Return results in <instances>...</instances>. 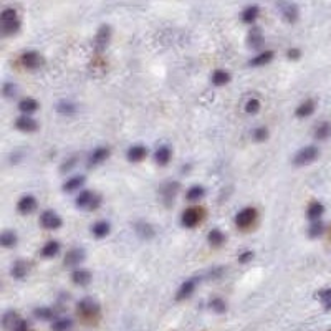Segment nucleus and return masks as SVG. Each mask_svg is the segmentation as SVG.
Instances as JSON below:
<instances>
[{"label":"nucleus","instance_id":"f257e3e1","mask_svg":"<svg viewBox=\"0 0 331 331\" xmlns=\"http://www.w3.org/2000/svg\"><path fill=\"white\" fill-rule=\"evenodd\" d=\"M0 30L2 35H14L20 30V20L15 9H3L0 14Z\"/></svg>","mask_w":331,"mask_h":331},{"label":"nucleus","instance_id":"f03ea898","mask_svg":"<svg viewBox=\"0 0 331 331\" xmlns=\"http://www.w3.org/2000/svg\"><path fill=\"white\" fill-rule=\"evenodd\" d=\"M99 204H101V197L91 191H82L75 200V205L78 209H90V211L98 209Z\"/></svg>","mask_w":331,"mask_h":331},{"label":"nucleus","instance_id":"7ed1b4c3","mask_svg":"<svg viewBox=\"0 0 331 331\" xmlns=\"http://www.w3.org/2000/svg\"><path fill=\"white\" fill-rule=\"evenodd\" d=\"M318 154H320V149H318L316 146H305L293 156V164L295 166L312 164L313 161L318 157Z\"/></svg>","mask_w":331,"mask_h":331},{"label":"nucleus","instance_id":"20e7f679","mask_svg":"<svg viewBox=\"0 0 331 331\" xmlns=\"http://www.w3.org/2000/svg\"><path fill=\"white\" fill-rule=\"evenodd\" d=\"M20 63H22L27 70H37V68H40L43 65V56L40 55L38 51L30 50V51L22 53V56H20Z\"/></svg>","mask_w":331,"mask_h":331},{"label":"nucleus","instance_id":"39448f33","mask_svg":"<svg viewBox=\"0 0 331 331\" xmlns=\"http://www.w3.org/2000/svg\"><path fill=\"white\" fill-rule=\"evenodd\" d=\"M40 224H42L43 229L47 230H56L62 227V217L58 215L55 211H45L42 212V215H40Z\"/></svg>","mask_w":331,"mask_h":331},{"label":"nucleus","instance_id":"423d86ee","mask_svg":"<svg viewBox=\"0 0 331 331\" xmlns=\"http://www.w3.org/2000/svg\"><path fill=\"white\" fill-rule=\"evenodd\" d=\"M84 258H86V252L83 248H71L66 252V255L63 258V265L66 268H73L78 267L80 264H83Z\"/></svg>","mask_w":331,"mask_h":331},{"label":"nucleus","instance_id":"0eeeda50","mask_svg":"<svg viewBox=\"0 0 331 331\" xmlns=\"http://www.w3.org/2000/svg\"><path fill=\"white\" fill-rule=\"evenodd\" d=\"M255 219H257V211H255V209H253V207H245L235 215V224H237V227H240V229H247V227H250V225L253 224V222H255Z\"/></svg>","mask_w":331,"mask_h":331},{"label":"nucleus","instance_id":"6e6552de","mask_svg":"<svg viewBox=\"0 0 331 331\" xmlns=\"http://www.w3.org/2000/svg\"><path fill=\"white\" fill-rule=\"evenodd\" d=\"M111 40V27L110 25H101L98 30V33H96L95 37V48L98 53H101V51L106 50L108 43H110Z\"/></svg>","mask_w":331,"mask_h":331},{"label":"nucleus","instance_id":"1a4fd4ad","mask_svg":"<svg viewBox=\"0 0 331 331\" xmlns=\"http://www.w3.org/2000/svg\"><path fill=\"white\" fill-rule=\"evenodd\" d=\"M78 313L83 316H95L99 313V305L96 300H93L91 297H86L83 300L78 301Z\"/></svg>","mask_w":331,"mask_h":331},{"label":"nucleus","instance_id":"9d476101","mask_svg":"<svg viewBox=\"0 0 331 331\" xmlns=\"http://www.w3.org/2000/svg\"><path fill=\"white\" fill-rule=\"evenodd\" d=\"M200 209L197 207H191V209H185V211L182 212V217H181V222H182L184 227L187 229H194L197 224H199L200 220Z\"/></svg>","mask_w":331,"mask_h":331},{"label":"nucleus","instance_id":"9b49d317","mask_svg":"<svg viewBox=\"0 0 331 331\" xmlns=\"http://www.w3.org/2000/svg\"><path fill=\"white\" fill-rule=\"evenodd\" d=\"M278 9H280L281 15L288 23H295L298 20V15H300V10H298L297 3H278Z\"/></svg>","mask_w":331,"mask_h":331},{"label":"nucleus","instance_id":"f8f14e48","mask_svg":"<svg viewBox=\"0 0 331 331\" xmlns=\"http://www.w3.org/2000/svg\"><path fill=\"white\" fill-rule=\"evenodd\" d=\"M110 154H111L110 148H103V146L96 148L90 154V157H88V167H93V166H98V164L104 163V161L110 157Z\"/></svg>","mask_w":331,"mask_h":331},{"label":"nucleus","instance_id":"ddd939ff","mask_svg":"<svg viewBox=\"0 0 331 331\" xmlns=\"http://www.w3.org/2000/svg\"><path fill=\"white\" fill-rule=\"evenodd\" d=\"M15 128L22 132H33L38 129V123L33 118H30V116H20L15 121Z\"/></svg>","mask_w":331,"mask_h":331},{"label":"nucleus","instance_id":"4468645a","mask_svg":"<svg viewBox=\"0 0 331 331\" xmlns=\"http://www.w3.org/2000/svg\"><path fill=\"white\" fill-rule=\"evenodd\" d=\"M146 156H148V148L143 146V144H134V146L129 148L126 152V157L129 163H139V161H143Z\"/></svg>","mask_w":331,"mask_h":331},{"label":"nucleus","instance_id":"2eb2a0df","mask_svg":"<svg viewBox=\"0 0 331 331\" xmlns=\"http://www.w3.org/2000/svg\"><path fill=\"white\" fill-rule=\"evenodd\" d=\"M196 285H197V278H189V280H185L182 285L179 286V290H177L176 293V300H185V298H189L191 295L194 293V290H196Z\"/></svg>","mask_w":331,"mask_h":331},{"label":"nucleus","instance_id":"dca6fc26","mask_svg":"<svg viewBox=\"0 0 331 331\" xmlns=\"http://www.w3.org/2000/svg\"><path fill=\"white\" fill-rule=\"evenodd\" d=\"M177 191H179V182H167L161 187V194H163V197H164L166 205H171L174 202V197H176Z\"/></svg>","mask_w":331,"mask_h":331},{"label":"nucleus","instance_id":"f3484780","mask_svg":"<svg viewBox=\"0 0 331 331\" xmlns=\"http://www.w3.org/2000/svg\"><path fill=\"white\" fill-rule=\"evenodd\" d=\"M37 209V199L33 196H23L17 204V211L20 214H32Z\"/></svg>","mask_w":331,"mask_h":331},{"label":"nucleus","instance_id":"a211bd4d","mask_svg":"<svg viewBox=\"0 0 331 331\" xmlns=\"http://www.w3.org/2000/svg\"><path fill=\"white\" fill-rule=\"evenodd\" d=\"M28 270H30V264H28L27 260H17L14 265H12V277L17 278V280H23V278L27 277Z\"/></svg>","mask_w":331,"mask_h":331},{"label":"nucleus","instance_id":"6ab92c4d","mask_svg":"<svg viewBox=\"0 0 331 331\" xmlns=\"http://www.w3.org/2000/svg\"><path fill=\"white\" fill-rule=\"evenodd\" d=\"M91 278H93L91 273L88 272V270H84V268H78V270H75V272L71 273V280H73V283L78 285V286L90 285Z\"/></svg>","mask_w":331,"mask_h":331},{"label":"nucleus","instance_id":"aec40b11","mask_svg":"<svg viewBox=\"0 0 331 331\" xmlns=\"http://www.w3.org/2000/svg\"><path fill=\"white\" fill-rule=\"evenodd\" d=\"M258 15H260V7H258V5H248V7H245V9H244L240 17H242V22H244V23L252 25V23L258 18Z\"/></svg>","mask_w":331,"mask_h":331},{"label":"nucleus","instance_id":"412c9836","mask_svg":"<svg viewBox=\"0 0 331 331\" xmlns=\"http://www.w3.org/2000/svg\"><path fill=\"white\" fill-rule=\"evenodd\" d=\"M171 156H172L171 148H169V146H159L156 149V152H154V161H156V164L166 166V164H169V161H171Z\"/></svg>","mask_w":331,"mask_h":331},{"label":"nucleus","instance_id":"4be33fe9","mask_svg":"<svg viewBox=\"0 0 331 331\" xmlns=\"http://www.w3.org/2000/svg\"><path fill=\"white\" fill-rule=\"evenodd\" d=\"M60 253V244L56 240H48L40 250V255L43 258H53Z\"/></svg>","mask_w":331,"mask_h":331},{"label":"nucleus","instance_id":"5701e85b","mask_svg":"<svg viewBox=\"0 0 331 331\" xmlns=\"http://www.w3.org/2000/svg\"><path fill=\"white\" fill-rule=\"evenodd\" d=\"M272 60H273V51L267 50V51H262V53H258L257 56H253V58L248 62V65H250V66H265V65H268Z\"/></svg>","mask_w":331,"mask_h":331},{"label":"nucleus","instance_id":"b1692460","mask_svg":"<svg viewBox=\"0 0 331 331\" xmlns=\"http://www.w3.org/2000/svg\"><path fill=\"white\" fill-rule=\"evenodd\" d=\"M20 321H22V318L18 316V313L17 312H12V310H10V312H7L5 314H3L2 325H3V328H5V330L14 331L15 326H17Z\"/></svg>","mask_w":331,"mask_h":331},{"label":"nucleus","instance_id":"393cba45","mask_svg":"<svg viewBox=\"0 0 331 331\" xmlns=\"http://www.w3.org/2000/svg\"><path fill=\"white\" fill-rule=\"evenodd\" d=\"M323 212H325V205H323L321 202H312L308 205V209H306V217H308L310 220L313 222H318V219L323 215Z\"/></svg>","mask_w":331,"mask_h":331},{"label":"nucleus","instance_id":"a878e982","mask_svg":"<svg viewBox=\"0 0 331 331\" xmlns=\"http://www.w3.org/2000/svg\"><path fill=\"white\" fill-rule=\"evenodd\" d=\"M110 230H111V225H110V222H106V220L96 222V224H93V227H91V232L96 239H103V237H106L108 233H110Z\"/></svg>","mask_w":331,"mask_h":331},{"label":"nucleus","instance_id":"bb28decb","mask_svg":"<svg viewBox=\"0 0 331 331\" xmlns=\"http://www.w3.org/2000/svg\"><path fill=\"white\" fill-rule=\"evenodd\" d=\"M18 110L23 113V116H28L38 110V101L33 98H23L22 101L18 103Z\"/></svg>","mask_w":331,"mask_h":331},{"label":"nucleus","instance_id":"cd10ccee","mask_svg":"<svg viewBox=\"0 0 331 331\" xmlns=\"http://www.w3.org/2000/svg\"><path fill=\"white\" fill-rule=\"evenodd\" d=\"M314 101L313 99H306L305 103H301L300 106L297 108V111H295V115H297V118H308V116H312L314 113Z\"/></svg>","mask_w":331,"mask_h":331},{"label":"nucleus","instance_id":"c85d7f7f","mask_svg":"<svg viewBox=\"0 0 331 331\" xmlns=\"http://www.w3.org/2000/svg\"><path fill=\"white\" fill-rule=\"evenodd\" d=\"M84 181H86V177H84V176H73L71 179H68L66 182L63 184V192L78 191V189L84 184Z\"/></svg>","mask_w":331,"mask_h":331},{"label":"nucleus","instance_id":"c756f323","mask_svg":"<svg viewBox=\"0 0 331 331\" xmlns=\"http://www.w3.org/2000/svg\"><path fill=\"white\" fill-rule=\"evenodd\" d=\"M134 230L141 239H152V237L156 235V230L152 229V225L144 224V222H138V224L134 225Z\"/></svg>","mask_w":331,"mask_h":331},{"label":"nucleus","instance_id":"7c9ffc66","mask_svg":"<svg viewBox=\"0 0 331 331\" xmlns=\"http://www.w3.org/2000/svg\"><path fill=\"white\" fill-rule=\"evenodd\" d=\"M0 245L5 248H12L17 245V233L14 230H3L0 235Z\"/></svg>","mask_w":331,"mask_h":331},{"label":"nucleus","instance_id":"2f4dec72","mask_svg":"<svg viewBox=\"0 0 331 331\" xmlns=\"http://www.w3.org/2000/svg\"><path fill=\"white\" fill-rule=\"evenodd\" d=\"M248 47L252 48H260L262 43H264V37H262V32L260 28L252 27V30L248 32Z\"/></svg>","mask_w":331,"mask_h":331},{"label":"nucleus","instance_id":"473e14b6","mask_svg":"<svg viewBox=\"0 0 331 331\" xmlns=\"http://www.w3.org/2000/svg\"><path fill=\"white\" fill-rule=\"evenodd\" d=\"M205 196V189L202 185H192L191 189L185 194V199L189 200V202H196V200H200L202 197Z\"/></svg>","mask_w":331,"mask_h":331},{"label":"nucleus","instance_id":"72a5a7b5","mask_svg":"<svg viewBox=\"0 0 331 331\" xmlns=\"http://www.w3.org/2000/svg\"><path fill=\"white\" fill-rule=\"evenodd\" d=\"M230 82V73L225 70H215L212 73V84L215 86H224Z\"/></svg>","mask_w":331,"mask_h":331},{"label":"nucleus","instance_id":"f704fd0d","mask_svg":"<svg viewBox=\"0 0 331 331\" xmlns=\"http://www.w3.org/2000/svg\"><path fill=\"white\" fill-rule=\"evenodd\" d=\"M331 136V123H321L318 124L316 129H314V138H316L318 141H325L328 139Z\"/></svg>","mask_w":331,"mask_h":331},{"label":"nucleus","instance_id":"c9c22d12","mask_svg":"<svg viewBox=\"0 0 331 331\" xmlns=\"http://www.w3.org/2000/svg\"><path fill=\"white\" fill-rule=\"evenodd\" d=\"M71 326H73V320L68 316H63L51 323V331H68Z\"/></svg>","mask_w":331,"mask_h":331},{"label":"nucleus","instance_id":"e433bc0d","mask_svg":"<svg viewBox=\"0 0 331 331\" xmlns=\"http://www.w3.org/2000/svg\"><path fill=\"white\" fill-rule=\"evenodd\" d=\"M224 242H225V235L219 229H212L211 232H209V244H211L212 247H220Z\"/></svg>","mask_w":331,"mask_h":331},{"label":"nucleus","instance_id":"4c0bfd02","mask_svg":"<svg viewBox=\"0 0 331 331\" xmlns=\"http://www.w3.org/2000/svg\"><path fill=\"white\" fill-rule=\"evenodd\" d=\"M56 111L60 113V115H65V116H71V115H75L76 113V106H75V103H71V101H60V103H56Z\"/></svg>","mask_w":331,"mask_h":331},{"label":"nucleus","instance_id":"58836bf2","mask_svg":"<svg viewBox=\"0 0 331 331\" xmlns=\"http://www.w3.org/2000/svg\"><path fill=\"white\" fill-rule=\"evenodd\" d=\"M33 316L38 318V320H53L55 316V312L51 308H48V306H40V308H35L33 310Z\"/></svg>","mask_w":331,"mask_h":331},{"label":"nucleus","instance_id":"ea45409f","mask_svg":"<svg viewBox=\"0 0 331 331\" xmlns=\"http://www.w3.org/2000/svg\"><path fill=\"white\" fill-rule=\"evenodd\" d=\"M323 232H325V224L320 222V220L313 222V224L308 227V237H310V239H318Z\"/></svg>","mask_w":331,"mask_h":331},{"label":"nucleus","instance_id":"a19ab883","mask_svg":"<svg viewBox=\"0 0 331 331\" xmlns=\"http://www.w3.org/2000/svg\"><path fill=\"white\" fill-rule=\"evenodd\" d=\"M316 297L321 300V303L325 305V310H331V288L326 290H320L316 293Z\"/></svg>","mask_w":331,"mask_h":331},{"label":"nucleus","instance_id":"79ce46f5","mask_svg":"<svg viewBox=\"0 0 331 331\" xmlns=\"http://www.w3.org/2000/svg\"><path fill=\"white\" fill-rule=\"evenodd\" d=\"M245 111H247L248 115H255V113L260 111V101H258L257 98L248 99V101L245 103Z\"/></svg>","mask_w":331,"mask_h":331},{"label":"nucleus","instance_id":"37998d69","mask_svg":"<svg viewBox=\"0 0 331 331\" xmlns=\"http://www.w3.org/2000/svg\"><path fill=\"white\" fill-rule=\"evenodd\" d=\"M2 91H3V96H5V98H14V96L17 95V84L12 82H7L3 84Z\"/></svg>","mask_w":331,"mask_h":331},{"label":"nucleus","instance_id":"c03bdc74","mask_svg":"<svg viewBox=\"0 0 331 331\" xmlns=\"http://www.w3.org/2000/svg\"><path fill=\"white\" fill-rule=\"evenodd\" d=\"M211 308L215 313H225V310H227V305H225V301L222 300V298H214V300L211 301Z\"/></svg>","mask_w":331,"mask_h":331},{"label":"nucleus","instance_id":"a18cd8bd","mask_svg":"<svg viewBox=\"0 0 331 331\" xmlns=\"http://www.w3.org/2000/svg\"><path fill=\"white\" fill-rule=\"evenodd\" d=\"M252 138L255 139L257 143H262V141H265V139L268 138V131H267V128H257V129H253Z\"/></svg>","mask_w":331,"mask_h":331},{"label":"nucleus","instance_id":"49530a36","mask_svg":"<svg viewBox=\"0 0 331 331\" xmlns=\"http://www.w3.org/2000/svg\"><path fill=\"white\" fill-rule=\"evenodd\" d=\"M252 258H253V252H252V250H245V252H242L240 255H239V262H240V264H248Z\"/></svg>","mask_w":331,"mask_h":331},{"label":"nucleus","instance_id":"de8ad7c7","mask_svg":"<svg viewBox=\"0 0 331 331\" xmlns=\"http://www.w3.org/2000/svg\"><path fill=\"white\" fill-rule=\"evenodd\" d=\"M75 163H76V157H71V159L70 161H68V163H65V164H62V167H60V171H62V172H65V171H70V169L71 167H73V166H75Z\"/></svg>","mask_w":331,"mask_h":331},{"label":"nucleus","instance_id":"09e8293b","mask_svg":"<svg viewBox=\"0 0 331 331\" xmlns=\"http://www.w3.org/2000/svg\"><path fill=\"white\" fill-rule=\"evenodd\" d=\"M286 56H288L290 60H298L301 56V51L298 50V48H292V50H288V55Z\"/></svg>","mask_w":331,"mask_h":331},{"label":"nucleus","instance_id":"8fccbe9b","mask_svg":"<svg viewBox=\"0 0 331 331\" xmlns=\"http://www.w3.org/2000/svg\"><path fill=\"white\" fill-rule=\"evenodd\" d=\"M14 331H28V323L25 320H22L17 326H15Z\"/></svg>","mask_w":331,"mask_h":331}]
</instances>
